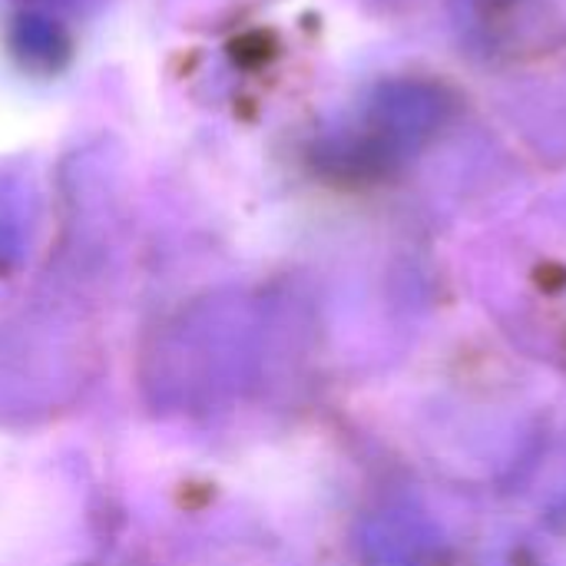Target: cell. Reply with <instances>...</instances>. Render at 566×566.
<instances>
[{"instance_id": "6da1fadb", "label": "cell", "mask_w": 566, "mask_h": 566, "mask_svg": "<svg viewBox=\"0 0 566 566\" xmlns=\"http://www.w3.org/2000/svg\"><path fill=\"white\" fill-rule=\"evenodd\" d=\"M23 245V209L17 206L13 192L0 186V269L17 259Z\"/></svg>"}]
</instances>
